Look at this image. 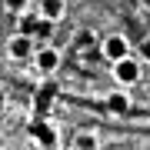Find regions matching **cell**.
Segmentation results:
<instances>
[{
  "label": "cell",
  "instance_id": "cell-1",
  "mask_svg": "<svg viewBox=\"0 0 150 150\" xmlns=\"http://www.w3.org/2000/svg\"><path fill=\"white\" fill-rule=\"evenodd\" d=\"M113 80L123 83V87H130V83H137L140 80V57H120V60H113Z\"/></svg>",
  "mask_w": 150,
  "mask_h": 150
},
{
  "label": "cell",
  "instance_id": "cell-2",
  "mask_svg": "<svg viewBox=\"0 0 150 150\" xmlns=\"http://www.w3.org/2000/svg\"><path fill=\"white\" fill-rule=\"evenodd\" d=\"M33 67H37L43 77L57 74V70H60V50L50 47V43H43L40 50H33Z\"/></svg>",
  "mask_w": 150,
  "mask_h": 150
},
{
  "label": "cell",
  "instance_id": "cell-3",
  "mask_svg": "<svg viewBox=\"0 0 150 150\" xmlns=\"http://www.w3.org/2000/svg\"><path fill=\"white\" fill-rule=\"evenodd\" d=\"M100 54L113 64V60H120V57H127V54H130V40L123 37V33H110V37H103V40H100Z\"/></svg>",
  "mask_w": 150,
  "mask_h": 150
},
{
  "label": "cell",
  "instance_id": "cell-4",
  "mask_svg": "<svg viewBox=\"0 0 150 150\" xmlns=\"http://www.w3.org/2000/svg\"><path fill=\"white\" fill-rule=\"evenodd\" d=\"M7 57H10V60L33 57V37H27V33H13V37L7 40Z\"/></svg>",
  "mask_w": 150,
  "mask_h": 150
},
{
  "label": "cell",
  "instance_id": "cell-5",
  "mask_svg": "<svg viewBox=\"0 0 150 150\" xmlns=\"http://www.w3.org/2000/svg\"><path fill=\"white\" fill-rule=\"evenodd\" d=\"M43 20H50V23H60L64 20V13H67V4L64 0H40V10H37Z\"/></svg>",
  "mask_w": 150,
  "mask_h": 150
},
{
  "label": "cell",
  "instance_id": "cell-6",
  "mask_svg": "<svg viewBox=\"0 0 150 150\" xmlns=\"http://www.w3.org/2000/svg\"><path fill=\"white\" fill-rule=\"evenodd\" d=\"M33 137H37V144L43 147V150H57V130L50 127V123H33Z\"/></svg>",
  "mask_w": 150,
  "mask_h": 150
},
{
  "label": "cell",
  "instance_id": "cell-7",
  "mask_svg": "<svg viewBox=\"0 0 150 150\" xmlns=\"http://www.w3.org/2000/svg\"><path fill=\"white\" fill-rule=\"evenodd\" d=\"M37 23H40V13H30V10L17 13V33H27V37H33Z\"/></svg>",
  "mask_w": 150,
  "mask_h": 150
},
{
  "label": "cell",
  "instance_id": "cell-8",
  "mask_svg": "<svg viewBox=\"0 0 150 150\" xmlns=\"http://www.w3.org/2000/svg\"><path fill=\"white\" fill-rule=\"evenodd\" d=\"M74 150H100V140H97V134H77Z\"/></svg>",
  "mask_w": 150,
  "mask_h": 150
},
{
  "label": "cell",
  "instance_id": "cell-9",
  "mask_svg": "<svg viewBox=\"0 0 150 150\" xmlns=\"http://www.w3.org/2000/svg\"><path fill=\"white\" fill-rule=\"evenodd\" d=\"M107 107H110L113 113H123V110H130V100H127L123 93H110V97H107Z\"/></svg>",
  "mask_w": 150,
  "mask_h": 150
},
{
  "label": "cell",
  "instance_id": "cell-10",
  "mask_svg": "<svg viewBox=\"0 0 150 150\" xmlns=\"http://www.w3.org/2000/svg\"><path fill=\"white\" fill-rule=\"evenodd\" d=\"M137 57H140V60H147V64H150V37H144V40L137 43Z\"/></svg>",
  "mask_w": 150,
  "mask_h": 150
},
{
  "label": "cell",
  "instance_id": "cell-11",
  "mask_svg": "<svg viewBox=\"0 0 150 150\" xmlns=\"http://www.w3.org/2000/svg\"><path fill=\"white\" fill-rule=\"evenodd\" d=\"M27 4H30V0H4V7H7V10H13V13H23V10H27Z\"/></svg>",
  "mask_w": 150,
  "mask_h": 150
},
{
  "label": "cell",
  "instance_id": "cell-12",
  "mask_svg": "<svg viewBox=\"0 0 150 150\" xmlns=\"http://www.w3.org/2000/svg\"><path fill=\"white\" fill-rule=\"evenodd\" d=\"M77 43H80V47H90V43H93V33H80V40H77Z\"/></svg>",
  "mask_w": 150,
  "mask_h": 150
},
{
  "label": "cell",
  "instance_id": "cell-13",
  "mask_svg": "<svg viewBox=\"0 0 150 150\" xmlns=\"http://www.w3.org/2000/svg\"><path fill=\"white\" fill-rule=\"evenodd\" d=\"M4 107H7V93L0 90V110H4Z\"/></svg>",
  "mask_w": 150,
  "mask_h": 150
},
{
  "label": "cell",
  "instance_id": "cell-14",
  "mask_svg": "<svg viewBox=\"0 0 150 150\" xmlns=\"http://www.w3.org/2000/svg\"><path fill=\"white\" fill-rule=\"evenodd\" d=\"M140 7H147V10H150V0H140Z\"/></svg>",
  "mask_w": 150,
  "mask_h": 150
}]
</instances>
